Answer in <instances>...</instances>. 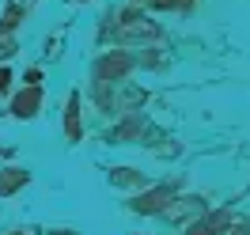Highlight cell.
Returning a JSON list of instances; mask_svg holds the SVG:
<instances>
[{"label": "cell", "instance_id": "cell-4", "mask_svg": "<svg viewBox=\"0 0 250 235\" xmlns=\"http://www.w3.org/2000/svg\"><path fill=\"white\" fill-rule=\"evenodd\" d=\"M224 228H231V216H228V213H212L208 220L193 224V232H189V235H224Z\"/></svg>", "mask_w": 250, "mask_h": 235}, {"label": "cell", "instance_id": "cell-8", "mask_svg": "<svg viewBox=\"0 0 250 235\" xmlns=\"http://www.w3.org/2000/svg\"><path fill=\"white\" fill-rule=\"evenodd\" d=\"M144 4H156V8H178V4H186V0H144Z\"/></svg>", "mask_w": 250, "mask_h": 235}, {"label": "cell", "instance_id": "cell-11", "mask_svg": "<svg viewBox=\"0 0 250 235\" xmlns=\"http://www.w3.org/2000/svg\"><path fill=\"white\" fill-rule=\"evenodd\" d=\"M19 235H23V232H19Z\"/></svg>", "mask_w": 250, "mask_h": 235}, {"label": "cell", "instance_id": "cell-9", "mask_svg": "<svg viewBox=\"0 0 250 235\" xmlns=\"http://www.w3.org/2000/svg\"><path fill=\"white\" fill-rule=\"evenodd\" d=\"M8 80H12V76H8V68H0V91H8Z\"/></svg>", "mask_w": 250, "mask_h": 235}, {"label": "cell", "instance_id": "cell-2", "mask_svg": "<svg viewBox=\"0 0 250 235\" xmlns=\"http://www.w3.org/2000/svg\"><path fill=\"white\" fill-rule=\"evenodd\" d=\"M129 68H133V57H129V53H110V57H103V61L95 64V80H99V84H110V80H122Z\"/></svg>", "mask_w": 250, "mask_h": 235}, {"label": "cell", "instance_id": "cell-5", "mask_svg": "<svg viewBox=\"0 0 250 235\" xmlns=\"http://www.w3.org/2000/svg\"><path fill=\"white\" fill-rule=\"evenodd\" d=\"M27 87H31V91L19 95L16 103H12V114H19V118H31L34 107H38V99H42V95H38V84H27Z\"/></svg>", "mask_w": 250, "mask_h": 235}, {"label": "cell", "instance_id": "cell-10", "mask_svg": "<svg viewBox=\"0 0 250 235\" xmlns=\"http://www.w3.org/2000/svg\"><path fill=\"white\" fill-rule=\"evenodd\" d=\"M49 235H72V232H49Z\"/></svg>", "mask_w": 250, "mask_h": 235}, {"label": "cell", "instance_id": "cell-1", "mask_svg": "<svg viewBox=\"0 0 250 235\" xmlns=\"http://www.w3.org/2000/svg\"><path fill=\"white\" fill-rule=\"evenodd\" d=\"M156 23H148V19H137V16H122V23H118V31H114V38L118 42H141V38H156Z\"/></svg>", "mask_w": 250, "mask_h": 235}, {"label": "cell", "instance_id": "cell-3", "mask_svg": "<svg viewBox=\"0 0 250 235\" xmlns=\"http://www.w3.org/2000/svg\"><path fill=\"white\" fill-rule=\"evenodd\" d=\"M167 197H171V186L152 190V193H141V197L133 201V209H137V213H156V209H163V205H167Z\"/></svg>", "mask_w": 250, "mask_h": 235}, {"label": "cell", "instance_id": "cell-7", "mask_svg": "<svg viewBox=\"0 0 250 235\" xmlns=\"http://www.w3.org/2000/svg\"><path fill=\"white\" fill-rule=\"evenodd\" d=\"M27 182V171H8V174H0V193H12L16 186H23Z\"/></svg>", "mask_w": 250, "mask_h": 235}, {"label": "cell", "instance_id": "cell-6", "mask_svg": "<svg viewBox=\"0 0 250 235\" xmlns=\"http://www.w3.org/2000/svg\"><path fill=\"white\" fill-rule=\"evenodd\" d=\"M64 129H68V141H80V95L68 99V114H64Z\"/></svg>", "mask_w": 250, "mask_h": 235}]
</instances>
